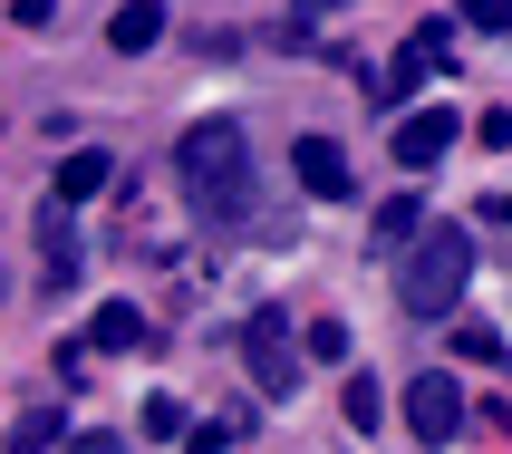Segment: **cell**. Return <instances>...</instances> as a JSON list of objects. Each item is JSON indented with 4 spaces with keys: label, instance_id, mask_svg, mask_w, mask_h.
<instances>
[{
    "label": "cell",
    "instance_id": "cell-2",
    "mask_svg": "<svg viewBox=\"0 0 512 454\" xmlns=\"http://www.w3.org/2000/svg\"><path fill=\"white\" fill-rule=\"evenodd\" d=\"M464 281H474V242H464L455 223H426L397 252V300H406V319H455Z\"/></svg>",
    "mask_w": 512,
    "mask_h": 454
},
{
    "label": "cell",
    "instance_id": "cell-1",
    "mask_svg": "<svg viewBox=\"0 0 512 454\" xmlns=\"http://www.w3.org/2000/svg\"><path fill=\"white\" fill-rule=\"evenodd\" d=\"M174 174H184V203H194L213 232H242L261 203V174H252V136L232 126V116H203V126H184V145H174Z\"/></svg>",
    "mask_w": 512,
    "mask_h": 454
},
{
    "label": "cell",
    "instance_id": "cell-16",
    "mask_svg": "<svg viewBox=\"0 0 512 454\" xmlns=\"http://www.w3.org/2000/svg\"><path fill=\"white\" fill-rule=\"evenodd\" d=\"M58 445V406H29L20 416V454H49Z\"/></svg>",
    "mask_w": 512,
    "mask_h": 454
},
{
    "label": "cell",
    "instance_id": "cell-7",
    "mask_svg": "<svg viewBox=\"0 0 512 454\" xmlns=\"http://www.w3.org/2000/svg\"><path fill=\"white\" fill-rule=\"evenodd\" d=\"M107 184H116L107 145H68V155H58V203H87V194H107Z\"/></svg>",
    "mask_w": 512,
    "mask_h": 454
},
{
    "label": "cell",
    "instance_id": "cell-20",
    "mask_svg": "<svg viewBox=\"0 0 512 454\" xmlns=\"http://www.w3.org/2000/svg\"><path fill=\"white\" fill-rule=\"evenodd\" d=\"M184 454H232V426H194V435H184Z\"/></svg>",
    "mask_w": 512,
    "mask_h": 454
},
{
    "label": "cell",
    "instance_id": "cell-4",
    "mask_svg": "<svg viewBox=\"0 0 512 454\" xmlns=\"http://www.w3.org/2000/svg\"><path fill=\"white\" fill-rule=\"evenodd\" d=\"M406 426H416V445H455L464 435V387L455 377H416L406 387Z\"/></svg>",
    "mask_w": 512,
    "mask_h": 454
},
{
    "label": "cell",
    "instance_id": "cell-18",
    "mask_svg": "<svg viewBox=\"0 0 512 454\" xmlns=\"http://www.w3.org/2000/svg\"><path fill=\"white\" fill-rule=\"evenodd\" d=\"M348 10H358V0H290V20H300V29H319V20H348Z\"/></svg>",
    "mask_w": 512,
    "mask_h": 454
},
{
    "label": "cell",
    "instance_id": "cell-9",
    "mask_svg": "<svg viewBox=\"0 0 512 454\" xmlns=\"http://www.w3.org/2000/svg\"><path fill=\"white\" fill-rule=\"evenodd\" d=\"M39 242H49V281L58 290H68V281H78V223H68V203H39Z\"/></svg>",
    "mask_w": 512,
    "mask_h": 454
},
{
    "label": "cell",
    "instance_id": "cell-14",
    "mask_svg": "<svg viewBox=\"0 0 512 454\" xmlns=\"http://www.w3.org/2000/svg\"><path fill=\"white\" fill-rule=\"evenodd\" d=\"M300 348H310L319 368H339V358H348V319H310V329H300Z\"/></svg>",
    "mask_w": 512,
    "mask_h": 454
},
{
    "label": "cell",
    "instance_id": "cell-8",
    "mask_svg": "<svg viewBox=\"0 0 512 454\" xmlns=\"http://www.w3.org/2000/svg\"><path fill=\"white\" fill-rule=\"evenodd\" d=\"M155 39H165V0H126V10L107 20V49L116 58H145Z\"/></svg>",
    "mask_w": 512,
    "mask_h": 454
},
{
    "label": "cell",
    "instance_id": "cell-13",
    "mask_svg": "<svg viewBox=\"0 0 512 454\" xmlns=\"http://www.w3.org/2000/svg\"><path fill=\"white\" fill-rule=\"evenodd\" d=\"M339 416H348V426H358V435H377V416H387V397H377V377H348Z\"/></svg>",
    "mask_w": 512,
    "mask_h": 454
},
{
    "label": "cell",
    "instance_id": "cell-15",
    "mask_svg": "<svg viewBox=\"0 0 512 454\" xmlns=\"http://www.w3.org/2000/svg\"><path fill=\"white\" fill-rule=\"evenodd\" d=\"M455 348L474 358V368H503V329H484V319H464V329H455Z\"/></svg>",
    "mask_w": 512,
    "mask_h": 454
},
{
    "label": "cell",
    "instance_id": "cell-17",
    "mask_svg": "<svg viewBox=\"0 0 512 454\" xmlns=\"http://www.w3.org/2000/svg\"><path fill=\"white\" fill-rule=\"evenodd\" d=\"M145 435H165V445H184L194 426H184V406H174V397H155V406H145Z\"/></svg>",
    "mask_w": 512,
    "mask_h": 454
},
{
    "label": "cell",
    "instance_id": "cell-10",
    "mask_svg": "<svg viewBox=\"0 0 512 454\" xmlns=\"http://www.w3.org/2000/svg\"><path fill=\"white\" fill-rule=\"evenodd\" d=\"M87 348H97V358H116V348H145L136 300H107V310H97V329H87Z\"/></svg>",
    "mask_w": 512,
    "mask_h": 454
},
{
    "label": "cell",
    "instance_id": "cell-5",
    "mask_svg": "<svg viewBox=\"0 0 512 454\" xmlns=\"http://www.w3.org/2000/svg\"><path fill=\"white\" fill-rule=\"evenodd\" d=\"M455 107H416V116H397V165L406 174H426V165H445V155H455Z\"/></svg>",
    "mask_w": 512,
    "mask_h": 454
},
{
    "label": "cell",
    "instance_id": "cell-6",
    "mask_svg": "<svg viewBox=\"0 0 512 454\" xmlns=\"http://www.w3.org/2000/svg\"><path fill=\"white\" fill-rule=\"evenodd\" d=\"M290 174H300V194H310V203H348V194H358V174H348V155L329 136H300V145H290Z\"/></svg>",
    "mask_w": 512,
    "mask_h": 454
},
{
    "label": "cell",
    "instance_id": "cell-3",
    "mask_svg": "<svg viewBox=\"0 0 512 454\" xmlns=\"http://www.w3.org/2000/svg\"><path fill=\"white\" fill-rule=\"evenodd\" d=\"M300 358H310V348L290 339L281 310H252V319H242V368H252L261 397H290V387H300Z\"/></svg>",
    "mask_w": 512,
    "mask_h": 454
},
{
    "label": "cell",
    "instance_id": "cell-12",
    "mask_svg": "<svg viewBox=\"0 0 512 454\" xmlns=\"http://www.w3.org/2000/svg\"><path fill=\"white\" fill-rule=\"evenodd\" d=\"M406 58H416L426 78H435V68L455 78V29H445V20H426V29H416V39H406Z\"/></svg>",
    "mask_w": 512,
    "mask_h": 454
},
{
    "label": "cell",
    "instance_id": "cell-21",
    "mask_svg": "<svg viewBox=\"0 0 512 454\" xmlns=\"http://www.w3.org/2000/svg\"><path fill=\"white\" fill-rule=\"evenodd\" d=\"M10 20H20V29H49V20H58V0H10Z\"/></svg>",
    "mask_w": 512,
    "mask_h": 454
},
{
    "label": "cell",
    "instance_id": "cell-19",
    "mask_svg": "<svg viewBox=\"0 0 512 454\" xmlns=\"http://www.w3.org/2000/svg\"><path fill=\"white\" fill-rule=\"evenodd\" d=\"M455 10H464L474 29H512V0H455Z\"/></svg>",
    "mask_w": 512,
    "mask_h": 454
},
{
    "label": "cell",
    "instance_id": "cell-23",
    "mask_svg": "<svg viewBox=\"0 0 512 454\" xmlns=\"http://www.w3.org/2000/svg\"><path fill=\"white\" fill-rule=\"evenodd\" d=\"M68 454H126V445H116V435H78Z\"/></svg>",
    "mask_w": 512,
    "mask_h": 454
},
{
    "label": "cell",
    "instance_id": "cell-11",
    "mask_svg": "<svg viewBox=\"0 0 512 454\" xmlns=\"http://www.w3.org/2000/svg\"><path fill=\"white\" fill-rule=\"evenodd\" d=\"M416 232H426V203H416V194H387V203H377V252H406Z\"/></svg>",
    "mask_w": 512,
    "mask_h": 454
},
{
    "label": "cell",
    "instance_id": "cell-22",
    "mask_svg": "<svg viewBox=\"0 0 512 454\" xmlns=\"http://www.w3.org/2000/svg\"><path fill=\"white\" fill-rule=\"evenodd\" d=\"M484 145H493V155H512V107H493V116H484Z\"/></svg>",
    "mask_w": 512,
    "mask_h": 454
}]
</instances>
